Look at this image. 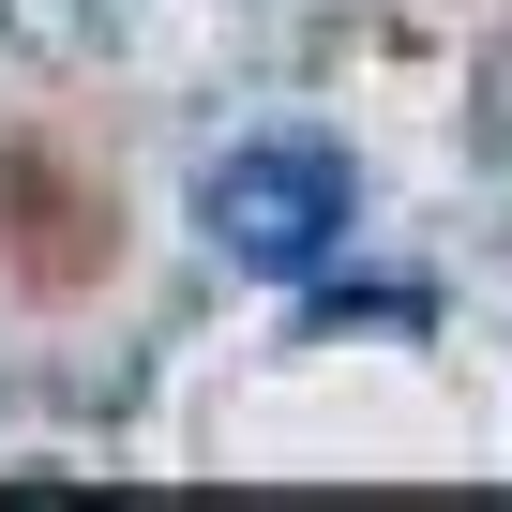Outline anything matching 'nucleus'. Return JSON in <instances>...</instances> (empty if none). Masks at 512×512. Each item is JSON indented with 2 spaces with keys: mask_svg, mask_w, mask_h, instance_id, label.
Returning a JSON list of instances; mask_svg holds the SVG:
<instances>
[{
  "mask_svg": "<svg viewBox=\"0 0 512 512\" xmlns=\"http://www.w3.org/2000/svg\"><path fill=\"white\" fill-rule=\"evenodd\" d=\"M196 226H211L226 272L302 287L317 256L347 241V151H317V136H256V151H226V166L196 181Z\"/></svg>",
  "mask_w": 512,
  "mask_h": 512,
  "instance_id": "1",
  "label": "nucleus"
}]
</instances>
